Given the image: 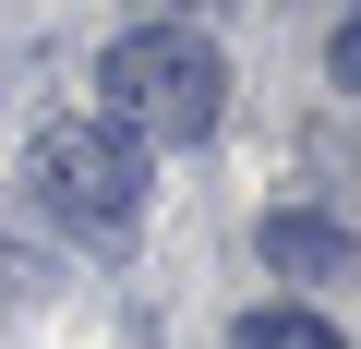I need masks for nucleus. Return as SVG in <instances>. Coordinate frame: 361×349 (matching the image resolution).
Returning <instances> with one entry per match:
<instances>
[{"instance_id":"f03ea898","label":"nucleus","mask_w":361,"mask_h":349,"mask_svg":"<svg viewBox=\"0 0 361 349\" xmlns=\"http://www.w3.org/2000/svg\"><path fill=\"white\" fill-rule=\"evenodd\" d=\"M25 181H37V205H49L61 229L133 241V217H145V145H133L121 121H49L37 157H25Z\"/></svg>"},{"instance_id":"f257e3e1","label":"nucleus","mask_w":361,"mask_h":349,"mask_svg":"<svg viewBox=\"0 0 361 349\" xmlns=\"http://www.w3.org/2000/svg\"><path fill=\"white\" fill-rule=\"evenodd\" d=\"M97 97L133 145H205L217 109H229V61L193 37V25H133L109 61H97Z\"/></svg>"},{"instance_id":"7ed1b4c3","label":"nucleus","mask_w":361,"mask_h":349,"mask_svg":"<svg viewBox=\"0 0 361 349\" xmlns=\"http://www.w3.org/2000/svg\"><path fill=\"white\" fill-rule=\"evenodd\" d=\"M265 265L301 277V289H325V277H349V229H325V217H265Z\"/></svg>"},{"instance_id":"20e7f679","label":"nucleus","mask_w":361,"mask_h":349,"mask_svg":"<svg viewBox=\"0 0 361 349\" xmlns=\"http://www.w3.org/2000/svg\"><path fill=\"white\" fill-rule=\"evenodd\" d=\"M229 349H349L325 313H289V301H265V313H241L229 325Z\"/></svg>"}]
</instances>
